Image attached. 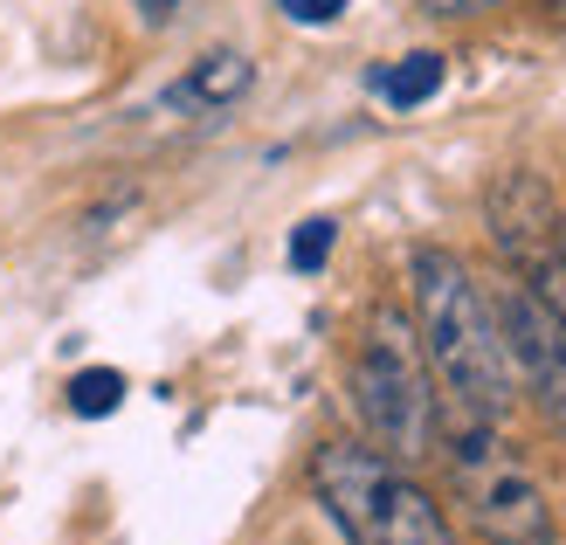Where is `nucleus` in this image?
Listing matches in <instances>:
<instances>
[{
    "mask_svg": "<svg viewBox=\"0 0 566 545\" xmlns=\"http://www.w3.org/2000/svg\"><path fill=\"white\" fill-rule=\"evenodd\" d=\"M442 76H449V63L436 49H415V55H401V63H387L380 76H374V91L394 104V111H415V104H429L436 91H442Z\"/></svg>",
    "mask_w": 566,
    "mask_h": 545,
    "instance_id": "8",
    "label": "nucleus"
},
{
    "mask_svg": "<svg viewBox=\"0 0 566 545\" xmlns=\"http://www.w3.org/2000/svg\"><path fill=\"white\" fill-rule=\"evenodd\" d=\"M539 8H553V14H566V0H539Z\"/></svg>",
    "mask_w": 566,
    "mask_h": 545,
    "instance_id": "15",
    "label": "nucleus"
},
{
    "mask_svg": "<svg viewBox=\"0 0 566 545\" xmlns=\"http://www.w3.org/2000/svg\"><path fill=\"white\" fill-rule=\"evenodd\" d=\"M291 21H304V28H332L338 14H346V0H276Z\"/></svg>",
    "mask_w": 566,
    "mask_h": 545,
    "instance_id": "13",
    "label": "nucleus"
},
{
    "mask_svg": "<svg viewBox=\"0 0 566 545\" xmlns=\"http://www.w3.org/2000/svg\"><path fill=\"white\" fill-rule=\"evenodd\" d=\"M249 83H256V63H249L242 49H208L174 97L193 104V111H229L235 97H249Z\"/></svg>",
    "mask_w": 566,
    "mask_h": 545,
    "instance_id": "7",
    "label": "nucleus"
},
{
    "mask_svg": "<svg viewBox=\"0 0 566 545\" xmlns=\"http://www.w3.org/2000/svg\"><path fill=\"white\" fill-rule=\"evenodd\" d=\"M118 400H125V373H111V366H91V373H76V380H70V408L83 421L118 415Z\"/></svg>",
    "mask_w": 566,
    "mask_h": 545,
    "instance_id": "10",
    "label": "nucleus"
},
{
    "mask_svg": "<svg viewBox=\"0 0 566 545\" xmlns=\"http://www.w3.org/2000/svg\"><path fill=\"white\" fill-rule=\"evenodd\" d=\"M332 242H338V221H325V214L297 221V235H291V270H325Z\"/></svg>",
    "mask_w": 566,
    "mask_h": 545,
    "instance_id": "11",
    "label": "nucleus"
},
{
    "mask_svg": "<svg viewBox=\"0 0 566 545\" xmlns=\"http://www.w3.org/2000/svg\"><path fill=\"white\" fill-rule=\"evenodd\" d=\"M408 318L449 415H470V421L512 415L518 380H512V359H504L497 304L457 249H436V242L408 249Z\"/></svg>",
    "mask_w": 566,
    "mask_h": 545,
    "instance_id": "1",
    "label": "nucleus"
},
{
    "mask_svg": "<svg viewBox=\"0 0 566 545\" xmlns=\"http://www.w3.org/2000/svg\"><path fill=\"white\" fill-rule=\"evenodd\" d=\"M491 304H497V332H504V359H512L518 394H532L539 421L566 442V318L518 276Z\"/></svg>",
    "mask_w": 566,
    "mask_h": 545,
    "instance_id": "5",
    "label": "nucleus"
},
{
    "mask_svg": "<svg viewBox=\"0 0 566 545\" xmlns=\"http://www.w3.org/2000/svg\"><path fill=\"white\" fill-rule=\"evenodd\" d=\"M497 8H512V0H421V14H436V21H476Z\"/></svg>",
    "mask_w": 566,
    "mask_h": 545,
    "instance_id": "12",
    "label": "nucleus"
},
{
    "mask_svg": "<svg viewBox=\"0 0 566 545\" xmlns=\"http://www.w3.org/2000/svg\"><path fill=\"white\" fill-rule=\"evenodd\" d=\"M132 14L146 21V28H166V21L180 14V0H132Z\"/></svg>",
    "mask_w": 566,
    "mask_h": 545,
    "instance_id": "14",
    "label": "nucleus"
},
{
    "mask_svg": "<svg viewBox=\"0 0 566 545\" xmlns=\"http://www.w3.org/2000/svg\"><path fill=\"white\" fill-rule=\"evenodd\" d=\"M311 497L346 532V545H463L449 511L408 476V463L380 455L374 442H318Z\"/></svg>",
    "mask_w": 566,
    "mask_h": 545,
    "instance_id": "3",
    "label": "nucleus"
},
{
    "mask_svg": "<svg viewBox=\"0 0 566 545\" xmlns=\"http://www.w3.org/2000/svg\"><path fill=\"white\" fill-rule=\"evenodd\" d=\"M512 276L532 283V291H539V297L559 311V318H566V214L553 221V235L532 249V255H525V270H512Z\"/></svg>",
    "mask_w": 566,
    "mask_h": 545,
    "instance_id": "9",
    "label": "nucleus"
},
{
    "mask_svg": "<svg viewBox=\"0 0 566 545\" xmlns=\"http://www.w3.org/2000/svg\"><path fill=\"white\" fill-rule=\"evenodd\" d=\"M484 214H491V242H497V255H504L512 270H525V255L553 235L559 200L546 193V180H539V174H525V166H518V174H504V180L491 187Z\"/></svg>",
    "mask_w": 566,
    "mask_h": 545,
    "instance_id": "6",
    "label": "nucleus"
},
{
    "mask_svg": "<svg viewBox=\"0 0 566 545\" xmlns=\"http://www.w3.org/2000/svg\"><path fill=\"white\" fill-rule=\"evenodd\" d=\"M442 470H449V504L484 545H553V504L532 463L497 436V421L442 415Z\"/></svg>",
    "mask_w": 566,
    "mask_h": 545,
    "instance_id": "4",
    "label": "nucleus"
},
{
    "mask_svg": "<svg viewBox=\"0 0 566 545\" xmlns=\"http://www.w3.org/2000/svg\"><path fill=\"white\" fill-rule=\"evenodd\" d=\"M346 394H353V415L366 428V442L394 463H429L436 442H442V387L429 373V353L415 338V318L401 304H380L366 318V338L353 353L346 373Z\"/></svg>",
    "mask_w": 566,
    "mask_h": 545,
    "instance_id": "2",
    "label": "nucleus"
}]
</instances>
